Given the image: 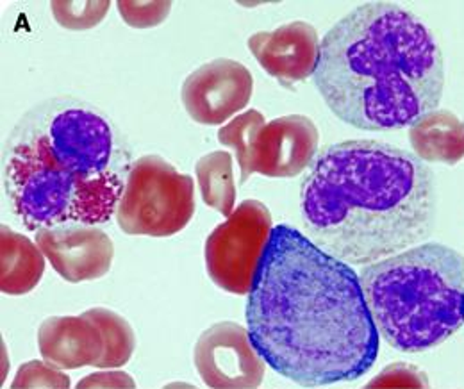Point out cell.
Here are the masks:
<instances>
[{"instance_id":"cell-1","label":"cell","mask_w":464,"mask_h":389,"mask_svg":"<svg viewBox=\"0 0 464 389\" xmlns=\"http://www.w3.org/2000/svg\"><path fill=\"white\" fill-rule=\"evenodd\" d=\"M246 324L265 363L304 388L355 381L379 357L359 274L286 223L270 234Z\"/></svg>"},{"instance_id":"cell-2","label":"cell","mask_w":464,"mask_h":389,"mask_svg":"<svg viewBox=\"0 0 464 389\" xmlns=\"http://www.w3.org/2000/svg\"><path fill=\"white\" fill-rule=\"evenodd\" d=\"M436 209L432 170L377 140L325 147L300 184L305 236L347 265H372L425 241Z\"/></svg>"},{"instance_id":"cell-3","label":"cell","mask_w":464,"mask_h":389,"mask_svg":"<svg viewBox=\"0 0 464 389\" xmlns=\"http://www.w3.org/2000/svg\"><path fill=\"white\" fill-rule=\"evenodd\" d=\"M132 165L129 143L106 112L56 97L29 110L9 132L2 184L29 230L102 225L115 217Z\"/></svg>"},{"instance_id":"cell-4","label":"cell","mask_w":464,"mask_h":389,"mask_svg":"<svg viewBox=\"0 0 464 389\" xmlns=\"http://www.w3.org/2000/svg\"><path fill=\"white\" fill-rule=\"evenodd\" d=\"M313 77L342 122L361 131H393L436 112L445 61L418 15L392 2H366L324 36Z\"/></svg>"},{"instance_id":"cell-5","label":"cell","mask_w":464,"mask_h":389,"mask_svg":"<svg viewBox=\"0 0 464 389\" xmlns=\"http://www.w3.org/2000/svg\"><path fill=\"white\" fill-rule=\"evenodd\" d=\"M359 280L370 315L390 346L430 350L464 326V256L423 243L364 267Z\"/></svg>"},{"instance_id":"cell-6","label":"cell","mask_w":464,"mask_h":389,"mask_svg":"<svg viewBox=\"0 0 464 389\" xmlns=\"http://www.w3.org/2000/svg\"><path fill=\"white\" fill-rule=\"evenodd\" d=\"M195 215V184L165 158L141 156L127 175L116 223L129 236L169 238Z\"/></svg>"},{"instance_id":"cell-7","label":"cell","mask_w":464,"mask_h":389,"mask_svg":"<svg viewBox=\"0 0 464 389\" xmlns=\"http://www.w3.org/2000/svg\"><path fill=\"white\" fill-rule=\"evenodd\" d=\"M272 230V215L263 202H241L206 239L208 276L227 293L248 295Z\"/></svg>"},{"instance_id":"cell-8","label":"cell","mask_w":464,"mask_h":389,"mask_svg":"<svg viewBox=\"0 0 464 389\" xmlns=\"http://www.w3.org/2000/svg\"><path fill=\"white\" fill-rule=\"evenodd\" d=\"M193 363L202 383L211 389H257L265 379V359L254 348L248 331L234 322H220L200 334Z\"/></svg>"},{"instance_id":"cell-9","label":"cell","mask_w":464,"mask_h":389,"mask_svg":"<svg viewBox=\"0 0 464 389\" xmlns=\"http://www.w3.org/2000/svg\"><path fill=\"white\" fill-rule=\"evenodd\" d=\"M254 77L234 59H215L191 72L180 90L189 118L200 125H222L252 99Z\"/></svg>"},{"instance_id":"cell-10","label":"cell","mask_w":464,"mask_h":389,"mask_svg":"<svg viewBox=\"0 0 464 389\" xmlns=\"http://www.w3.org/2000/svg\"><path fill=\"white\" fill-rule=\"evenodd\" d=\"M36 245L59 277L77 284L108 276L115 258L113 239L97 225L68 223L36 232Z\"/></svg>"},{"instance_id":"cell-11","label":"cell","mask_w":464,"mask_h":389,"mask_svg":"<svg viewBox=\"0 0 464 389\" xmlns=\"http://www.w3.org/2000/svg\"><path fill=\"white\" fill-rule=\"evenodd\" d=\"M320 134L311 118L288 114L268 122L257 134L248 177L261 173L272 179H290L314 163Z\"/></svg>"},{"instance_id":"cell-12","label":"cell","mask_w":464,"mask_h":389,"mask_svg":"<svg viewBox=\"0 0 464 389\" xmlns=\"http://www.w3.org/2000/svg\"><path fill=\"white\" fill-rule=\"evenodd\" d=\"M246 45L259 66L286 88L314 75L320 59L318 33L302 20L256 33Z\"/></svg>"},{"instance_id":"cell-13","label":"cell","mask_w":464,"mask_h":389,"mask_svg":"<svg viewBox=\"0 0 464 389\" xmlns=\"http://www.w3.org/2000/svg\"><path fill=\"white\" fill-rule=\"evenodd\" d=\"M42 357L59 370L99 366L104 357V337L99 327L81 316H51L38 329Z\"/></svg>"},{"instance_id":"cell-14","label":"cell","mask_w":464,"mask_h":389,"mask_svg":"<svg viewBox=\"0 0 464 389\" xmlns=\"http://www.w3.org/2000/svg\"><path fill=\"white\" fill-rule=\"evenodd\" d=\"M409 141L423 163L458 165L464 160V122L447 110L427 112L409 127Z\"/></svg>"},{"instance_id":"cell-15","label":"cell","mask_w":464,"mask_h":389,"mask_svg":"<svg viewBox=\"0 0 464 389\" xmlns=\"http://www.w3.org/2000/svg\"><path fill=\"white\" fill-rule=\"evenodd\" d=\"M45 256L27 236L0 227V289L5 295L31 293L44 277Z\"/></svg>"},{"instance_id":"cell-16","label":"cell","mask_w":464,"mask_h":389,"mask_svg":"<svg viewBox=\"0 0 464 389\" xmlns=\"http://www.w3.org/2000/svg\"><path fill=\"white\" fill-rule=\"evenodd\" d=\"M234 161L226 151H217L202 156L197 161L195 173L200 188L202 200L229 219L236 208V184H234Z\"/></svg>"},{"instance_id":"cell-17","label":"cell","mask_w":464,"mask_h":389,"mask_svg":"<svg viewBox=\"0 0 464 389\" xmlns=\"http://www.w3.org/2000/svg\"><path fill=\"white\" fill-rule=\"evenodd\" d=\"M92 320L104 337V357L99 363V368H120L127 365L136 348V336L130 324L115 311L104 307H93L82 313Z\"/></svg>"},{"instance_id":"cell-18","label":"cell","mask_w":464,"mask_h":389,"mask_svg":"<svg viewBox=\"0 0 464 389\" xmlns=\"http://www.w3.org/2000/svg\"><path fill=\"white\" fill-rule=\"evenodd\" d=\"M268 122L265 120V114L257 110L241 112L236 118H232L227 125H224L218 131V141L226 147H231L236 151L237 165L241 168V184L248 180V165H250V152L252 145L261 132V129Z\"/></svg>"},{"instance_id":"cell-19","label":"cell","mask_w":464,"mask_h":389,"mask_svg":"<svg viewBox=\"0 0 464 389\" xmlns=\"http://www.w3.org/2000/svg\"><path fill=\"white\" fill-rule=\"evenodd\" d=\"M111 7L110 0L101 2H51V11L61 27L68 31H88L97 27Z\"/></svg>"},{"instance_id":"cell-20","label":"cell","mask_w":464,"mask_h":389,"mask_svg":"<svg viewBox=\"0 0 464 389\" xmlns=\"http://www.w3.org/2000/svg\"><path fill=\"white\" fill-rule=\"evenodd\" d=\"M11 389H70V375L47 361H27L18 368Z\"/></svg>"},{"instance_id":"cell-21","label":"cell","mask_w":464,"mask_h":389,"mask_svg":"<svg viewBox=\"0 0 464 389\" xmlns=\"http://www.w3.org/2000/svg\"><path fill=\"white\" fill-rule=\"evenodd\" d=\"M116 9L121 20L134 27V29H150L163 24L170 11L172 2L158 0V2H130V0H118Z\"/></svg>"},{"instance_id":"cell-22","label":"cell","mask_w":464,"mask_h":389,"mask_svg":"<svg viewBox=\"0 0 464 389\" xmlns=\"http://www.w3.org/2000/svg\"><path fill=\"white\" fill-rule=\"evenodd\" d=\"M429 386L423 372L406 363L386 366L381 375L372 379L364 389H421Z\"/></svg>"},{"instance_id":"cell-23","label":"cell","mask_w":464,"mask_h":389,"mask_svg":"<svg viewBox=\"0 0 464 389\" xmlns=\"http://www.w3.org/2000/svg\"><path fill=\"white\" fill-rule=\"evenodd\" d=\"M77 389H136V383L127 372L106 370L86 375L77 383Z\"/></svg>"}]
</instances>
